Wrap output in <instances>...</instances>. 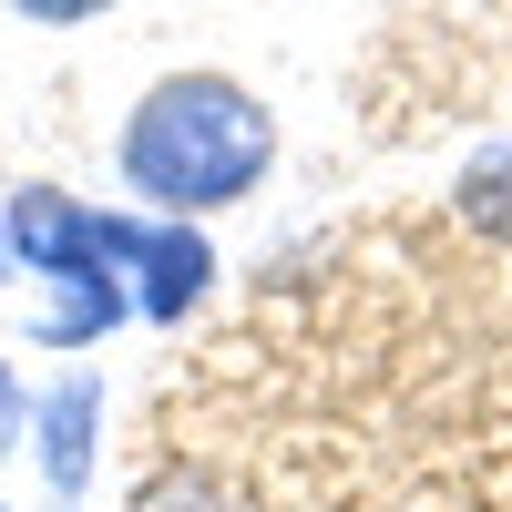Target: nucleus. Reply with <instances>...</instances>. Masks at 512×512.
<instances>
[{
  "label": "nucleus",
  "mask_w": 512,
  "mask_h": 512,
  "mask_svg": "<svg viewBox=\"0 0 512 512\" xmlns=\"http://www.w3.org/2000/svg\"><path fill=\"white\" fill-rule=\"evenodd\" d=\"M277 164V113L267 93H246L236 72H164L134 93L113 134V175L144 216H175V226H205L246 205Z\"/></svg>",
  "instance_id": "f257e3e1"
},
{
  "label": "nucleus",
  "mask_w": 512,
  "mask_h": 512,
  "mask_svg": "<svg viewBox=\"0 0 512 512\" xmlns=\"http://www.w3.org/2000/svg\"><path fill=\"white\" fill-rule=\"evenodd\" d=\"M134 226L123 205H82L62 185H21L11 205H0V246H11V267L52 277V287H82V277H123L134 267ZM134 287V277H123Z\"/></svg>",
  "instance_id": "f03ea898"
},
{
  "label": "nucleus",
  "mask_w": 512,
  "mask_h": 512,
  "mask_svg": "<svg viewBox=\"0 0 512 512\" xmlns=\"http://www.w3.org/2000/svg\"><path fill=\"white\" fill-rule=\"evenodd\" d=\"M93 451H103V379H93V369L31 390V461H41V492H52V502H82V492H93Z\"/></svg>",
  "instance_id": "7ed1b4c3"
},
{
  "label": "nucleus",
  "mask_w": 512,
  "mask_h": 512,
  "mask_svg": "<svg viewBox=\"0 0 512 512\" xmlns=\"http://www.w3.org/2000/svg\"><path fill=\"white\" fill-rule=\"evenodd\" d=\"M134 318L175 328L205 308V287H216V246H205V226H175V216H144L134 226Z\"/></svg>",
  "instance_id": "20e7f679"
},
{
  "label": "nucleus",
  "mask_w": 512,
  "mask_h": 512,
  "mask_svg": "<svg viewBox=\"0 0 512 512\" xmlns=\"http://www.w3.org/2000/svg\"><path fill=\"white\" fill-rule=\"evenodd\" d=\"M451 205H461V226H472V236H512V134H502V144H482L472 164H461Z\"/></svg>",
  "instance_id": "39448f33"
},
{
  "label": "nucleus",
  "mask_w": 512,
  "mask_h": 512,
  "mask_svg": "<svg viewBox=\"0 0 512 512\" xmlns=\"http://www.w3.org/2000/svg\"><path fill=\"white\" fill-rule=\"evenodd\" d=\"M123 512H256L226 472H195V461H164V472L134 492V502H123Z\"/></svg>",
  "instance_id": "423d86ee"
},
{
  "label": "nucleus",
  "mask_w": 512,
  "mask_h": 512,
  "mask_svg": "<svg viewBox=\"0 0 512 512\" xmlns=\"http://www.w3.org/2000/svg\"><path fill=\"white\" fill-rule=\"evenodd\" d=\"M11 21H31V31H82V21H103V11H123V0H0Z\"/></svg>",
  "instance_id": "0eeeda50"
},
{
  "label": "nucleus",
  "mask_w": 512,
  "mask_h": 512,
  "mask_svg": "<svg viewBox=\"0 0 512 512\" xmlns=\"http://www.w3.org/2000/svg\"><path fill=\"white\" fill-rule=\"evenodd\" d=\"M21 441H31V390H21V369L0 359V461H11Z\"/></svg>",
  "instance_id": "6e6552de"
},
{
  "label": "nucleus",
  "mask_w": 512,
  "mask_h": 512,
  "mask_svg": "<svg viewBox=\"0 0 512 512\" xmlns=\"http://www.w3.org/2000/svg\"><path fill=\"white\" fill-rule=\"evenodd\" d=\"M0 267H11V246H0Z\"/></svg>",
  "instance_id": "1a4fd4ad"
},
{
  "label": "nucleus",
  "mask_w": 512,
  "mask_h": 512,
  "mask_svg": "<svg viewBox=\"0 0 512 512\" xmlns=\"http://www.w3.org/2000/svg\"><path fill=\"white\" fill-rule=\"evenodd\" d=\"M0 512H11V502H0Z\"/></svg>",
  "instance_id": "9d476101"
}]
</instances>
